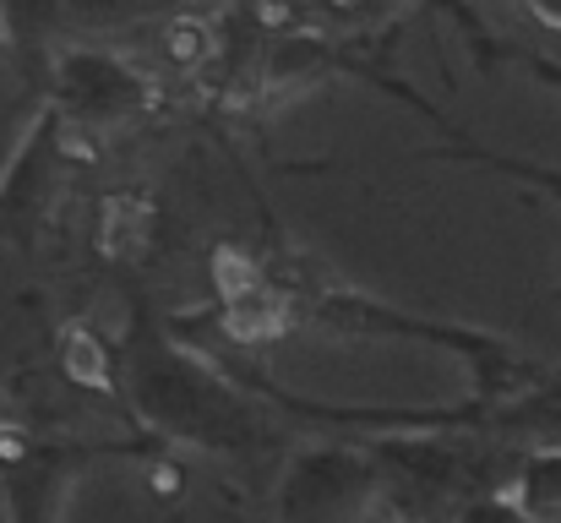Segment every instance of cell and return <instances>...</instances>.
I'll return each mask as SVG.
<instances>
[{
	"instance_id": "6da1fadb",
	"label": "cell",
	"mask_w": 561,
	"mask_h": 523,
	"mask_svg": "<svg viewBox=\"0 0 561 523\" xmlns=\"http://www.w3.org/2000/svg\"><path fill=\"white\" fill-rule=\"evenodd\" d=\"M513 502H518V513L529 523H561V447L529 453Z\"/></svg>"
},
{
	"instance_id": "7a4b0ae2",
	"label": "cell",
	"mask_w": 561,
	"mask_h": 523,
	"mask_svg": "<svg viewBox=\"0 0 561 523\" xmlns=\"http://www.w3.org/2000/svg\"><path fill=\"white\" fill-rule=\"evenodd\" d=\"M284 322V306L267 295V289H251L240 300H224V333L240 339V344H267Z\"/></svg>"
},
{
	"instance_id": "3957f363",
	"label": "cell",
	"mask_w": 561,
	"mask_h": 523,
	"mask_svg": "<svg viewBox=\"0 0 561 523\" xmlns=\"http://www.w3.org/2000/svg\"><path fill=\"white\" fill-rule=\"evenodd\" d=\"M164 55H170L181 71H202V66L213 60V33H207V22L175 16V22L164 27Z\"/></svg>"
},
{
	"instance_id": "277c9868",
	"label": "cell",
	"mask_w": 561,
	"mask_h": 523,
	"mask_svg": "<svg viewBox=\"0 0 561 523\" xmlns=\"http://www.w3.org/2000/svg\"><path fill=\"white\" fill-rule=\"evenodd\" d=\"M142 229H148V218H142V202H131V196H121V202H110V218H104V251L110 257H131L137 246H142Z\"/></svg>"
},
{
	"instance_id": "5b68a950",
	"label": "cell",
	"mask_w": 561,
	"mask_h": 523,
	"mask_svg": "<svg viewBox=\"0 0 561 523\" xmlns=\"http://www.w3.org/2000/svg\"><path fill=\"white\" fill-rule=\"evenodd\" d=\"M213 284L224 289V300H240V295L262 289V273H256V262L245 251L224 246V251H213Z\"/></svg>"
},
{
	"instance_id": "8992f818",
	"label": "cell",
	"mask_w": 561,
	"mask_h": 523,
	"mask_svg": "<svg viewBox=\"0 0 561 523\" xmlns=\"http://www.w3.org/2000/svg\"><path fill=\"white\" fill-rule=\"evenodd\" d=\"M458 523H529L524 513H518V502H502V497H491V502H474L469 513Z\"/></svg>"
},
{
	"instance_id": "52a82bcc",
	"label": "cell",
	"mask_w": 561,
	"mask_h": 523,
	"mask_svg": "<svg viewBox=\"0 0 561 523\" xmlns=\"http://www.w3.org/2000/svg\"><path fill=\"white\" fill-rule=\"evenodd\" d=\"M181 486H186V475H181L175 464H159V469H153V491H159V497H175Z\"/></svg>"
}]
</instances>
